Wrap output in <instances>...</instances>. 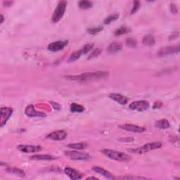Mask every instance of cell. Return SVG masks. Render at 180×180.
Instances as JSON below:
<instances>
[{"label": "cell", "mask_w": 180, "mask_h": 180, "mask_svg": "<svg viewBox=\"0 0 180 180\" xmlns=\"http://www.w3.org/2000/svg\"><path fill=\"white\" fill-rule=\"evenodd\" d=\"M109 97L111 98L112 100L121 104V105H125V104L128 102V97H126L125 96L120 94H118V93H111V94H109Z\"/></svg>", "instance_id": "cell-15"}, {"label": "cell", "mask_w": 180, "mask_h": 180, "mask_svg": "<svg viewBox=\"0 0 180 180\" xmlns=\"http://www.w3.org/2000/svg\"><path fill=\"white\" fill-rule=\"evenodd\" d=\"M118 179H146L144 177H118Z\"/></svg>", "instance_id": "cell-33"}, {"label": "cell", "mask_w": 180, "mask_h": 180, "mask_svg": "<svg viewBox=\"0 0 180 180\" xmlns=\"http://www.w3.org/2000/svg\"><path fill=\"white\" fill-rule=\"evenodd\" d=\"M103 30L102 26H97V27H92L89 28L87 29V32L91 34V35H96L98 32H100L101 31Z\"/></svg>", "instance_id": "cell-28"}, {"label": "cell", "mask_w": 180, "mask_h": 180, "mask_svg": "<svg viewBox=\"0 0 180 180\" xmlns=\"http://www.w3.org/2000/svg\"><path fill=\"white\" fill-rule=\"evenodd\" d=\"M101 153L103 155L108 158L115 160V161H119V162H128L131 160V157L129 155L126 154L122 152L111 150V149H103L101 151Z\"/></svg>", "instance_id": "cell-2"}, {"label": "cell", "mask_w": 180, "mask_h": 180, "mask_svg": "<svg viewBox=\"0 0 180 180\" xmlns=\"http://www.w3.org/2000/svg\"><path fill=\"white\" fill-rule=\"evenodd\" d=\"M68 2L66 1H61L58 2L57 7L55 8L54 12L52 15V22L56 23L61 19L63 18V16L65 13V11L66 9V6Z\"/></svg>", "instance_id": "cell-4"}, {"label": "cell", "mask_w": 180, "mask_h": 180, "mask_svg": "<svg viewBox=\"0 0 180 180\" xmlns=\"http://www.w3.org/2000/svg\"><path fill=\"white\" fill-rule=\"evenodd\" d=\"M179 51V47L178 45L176 47H168L162 48L161 49L159 50L158 55L159 56H168L171 54H174V53H178Z\"/></svg>", "instance_id": "cell-13"}, {"label": "cell", "mask_w": 180, "mask_h": 180, "mask_svg": "<svg viewBox=\"0 0 180 180\" xmlns=\"http://www.w3.org/2000/svg\"><path fill=\"white\" fill-rule=\"evenodd\" d=\"M126 44L129 47L134 48L137 47V42L133 38H128L126 40Z\"/></svg>", "instance_id": "cell-30"}, {"label": "cell", "mask_w": 180, "mask_h": 180, "mask_svg": "<svg viewBox=\"0 0 180 180\" xmlns=\"http://www.w3.org/2000/svg\"><path fill=\"white\" fill-rule=\"evenodd\" d=\"M68 44V41L67 40L53 42L52 43L48 45L47 49L48 50L51 51V52H59V51L63 49L64 48L67 46Z\"/></svg>", "instance_id": "cell-10"}, {"label": "cell", "mask_w": 180, "mask_h": 180, "mask_svg": "<svg viewBox=\"0 0 180 180\" xmlns=\"http://www.w3.org/2000/svg\"><path fill=\"white\" fill-rule=\"evenodd\" d=\"M7 171L8 172L11 174H13L15 175H18L20 177H24L25 175V173L24 171H22L21 169L16 168H8L7 169Z\"/></svg>", "instance_id": "cell-23"}, {"label": "cell", "mask_w": 180, "mask_h": 180, "mask_svg": "<svg viewBox=\"0 0 180 180\" xmlns=\"http://www.w3.org/2000/svg\"><path fill=\"white\" fill-rule=\"evenodd\" d=\"M30 159L35 160H54L56 158L50 155H34L30 157Z\"/></svg>", "instance_id": "cell-19"}, {"label": "cell", "mask_w": 180, "mask_h": 180, "mask_svg": "<svg viewBox=\"0 0 180 180\" xmlns=\"http://www.w3.org/2000/svg\"><path fill=\"white\" fill-rule=\"evenodd\" d=\"M161 146H162V143L159 142L148 143H146V144L140 146V147L139 148L129 149V151H130L131 153H133L143 154V153H148V152L151 151H153V150H156V149L161 148Z\"/></svg>", "instance_id": "cell-3"}, {"label": "cell", "mask_w": 180, "mask_h": 180, "mask_svg": "<svg viewBox=\"0 0 180 180\" xmlns=\"http://www.w3.org/2000/svg\"><path fill=\"white\" fill-rule=\"evenodd\" d=\"M25 113L28 117L30 118H36V117L44 118L47 116L46 113H44V112L36 111L35 107L32 105H30L27 107L25 111Z\"/></svg>", "instance_id": "cell-12"}, {"label": "cell", "mask_w": 180, "mask_h": 180, "mask_svg": "<svg viewBox=\"0 0 180 180\" xmlns=\"http://www.w3.org/2000/svg\"><path fill=\"white\" fill-rule=\"evenodd\" d=\"M131 32V29L127 26H121L114 32V35L115 36H120L122 35H125Z\"/></svg>", "instance_id": "cell-22"}, {"label": "cell", "mask_w": 180, "mask_h": 180, "mask_svg": "<svg viewBox=\"0 0 180 180\" xmlns=\"http://www.w3.org/2000/svg\"><path fill=\"white\" fill-rule=\"evenodd\" d=\"M162 106V103L159 102V101H157V102L155 103V104L153 105V108L156 109V108H159L161 107Z\"/></svg>", "instance_id": "cell-35"}, {"label": "cell", "mask_w": 180, "mask_h": 180, "mask_svg": "<svg viewBox=\"0 0 180 180\" xmlns=\"http://www.w3.org/2000/svg\"><path fill=\"white\" fill-rule=\"evenodd\" d=\"M101 53V49H96L95 50L93 51V52H92L91 53H90V55H89V56L88 57V59L97 57V56H98V55H99Z\"/></svg>", "instance_id": "cell-32"}, {"label": "cell", "mask_w": 180, "mask_h": 180, "mask_svg": "<svg viewBox=\"0 0 180 180\" xmlns=\"http://www.w3.org/2000/svg\"><path fill=\"white\" fill-rule=\"evenodd\" d=\"M68 136L67 132L65 130H58L51 132L47 135V138L53 141H62L64 140Z\"/></svg>", "instance_id": "cell-11"}, {"label": "cell", "mask_w": 180, "mask_h": 180, "mask_svg": "<svg viewBox=\"0 0 180 180\" xmlns=\"http://www.w3.org/2000/svg\"><path fill=\"white\" fill-rule=\"evenodd\" d=\"M51 103H52V105L53 106V108H54V109H56V110H59V109H60V106H59L58 103H56L54 102H51Z\"/></svg>", "instance_id": "cell-36"}, {"label": "cell", "mask_w": 180, "mask_h": 180, "mask_svg": "<svg viewBox=\"0 0 180 180\" xmlns=\"http://www.w3.org/2000/svg\"><path fill=\"white\" fill-rule=\"evenodd\" d=\"M65 155L69 158L74 160H87L90 158L89 154L75 151H65Z\"/></svg>", "instance_id": "cell-7"}, {"label": "cell", "mask_w": 180, "mask_h": 180, "mask_svg": "<svg viewBox=\"0 0 180 180\" xmlns=\"http://www.w3.org/2000/svg\"><path fill=\"white\" fill-rule=\"evenodd\" d=\"M108 76V72L105 71H97V72H85L82 74L78 75H70L67 76L66 78L69 80L80 82H89V81H95L101 79H104Z\"/></svg>", "instance_id": "cell-1"}, {"label": "cell", "mask_w": 180, "mask_h": 180, "mask_svg": "<svg viewBox=\"0 0 180 180\" xmlns=\"http://www.w3.org/2000/svg\"><path fill=\"white\" fill-rule=\"evenodd\" d=\"M70 111L72 112H82L84 111V108L80 104L73 103L70 105Z\"/></svg>", "instance_id": "cell-24"}, {"label": "cell", "mask_w": 180, "mask_h": 180, "mask_svg": "<svg viewBox=\"0 0 180 180\" xmlns=\"http://www.w3.org/2000/svg\"><path fill=\"white\" fill-rule=\"evenodd\" d=\"M119 16H120L119 13H117L111 14V15L108 16V17H107V18H105V20H104V21H103V23L105 25H108V24L111 23L112 22L115 21L116 20L119 18Z\"/></svg>", "instance_id": "cell-25"}, {"label": "cell", "mask_w": 180, "mask_h": 180, "mask_svg": "<svg viewBox=\"0 0 180 180\" xmlns=\"http://www.w3.org/2000/svg\"><path fill=\"white\" fill-rule=\"evenodd\" d=\"M155 125H156L157 128L160 129H167L170 128V126L169 121L166 119H162L157 121L156 124H155Z\"/></svg>", "instance_id": "cell-20"}, {"label": "cell", "mask_w": 180, "mask_h": 180, "mask_svg": "<svg viewBox=\"0 0 180 180\" xmlns=\"http://www.w3.org/2000/svg\"><path fill=\"white\" fill-rule=\"evenodd\" d=\"M92 170L95 172L96 173H98L101 174V175L103 176L104 177H106L107 179H113L112 174L111 172H109L108 171L106 170L105 169H103V168L98 167V166H94V167L92 168Z\"/></svg>", "instance_id": "cell-16"}, {"label": "cell", "mask_w": 180, "mask_h": 180, "mask_svg": "<svg viewBox=\"0 0 180 180\" xmlns=\"http://www.w3.org/2000/svg\"><path fill=\"white\" fill-rule=\"evenodd\" d=\"M82 55V51L78 50L76 51V52H73L71 55L70 56V61L71 62H74L75 61H77L78 58H80V56Z\"/></svg>", "instance_id": "cell-27"}, {"label": "cell", "mask_w": 180, "mask_h": 180, "mask_svg": "<svg viewBox=\"0 0 180 180\" xmlns=\"http://www.w3.org/2000/svg\"><path fill=\"white\" fill-rule=\"evenodd\" d=\"M0 18H1V21H0V22H1V23H2V22H4V16H3L2 14H1V15H0Z\"/></svg>", "instance_id": "cell-38"}, {"label": "cell", "mask_w": 180, "mask_h": 180, "mask_svg": "<svg viewBox=\"0 0 180 180\" xmlns=\"http://www.w3.org/2000/svg\"><path fill=\"white\" fill-rule=\"evenodd\" d=\"M64 172L71 179H80L82 178V174L72 168L66 167L64 169Z\"/></svg>", "instance_id": "cell-14"}, {"label": "cell", "mask_w": 180, "mask_h": 180, "mask_svg": "<svg viewBox=\"0 0 180 180\" xmlns=\"http://www.w3.org/2000/svg\"><path fill=\"white\" fill-rule=\"evenodd\" d=\"M13 110L11 107H2L0 110V125L4 127L13 113Z\"/></svg>", "instance_id": "cell-6"}, {"label": "cell", "mask_w": 180, "mask_h": 180, "mask_svg": "<svg viewBox=\"0 0 180 180\" xmlns=\"http://www.w3.org/2000/svg\"><path fill=\"white\" fill-rule=\"evenodd\" d=\"M150 104L147 101L142 100V101H137L129 104V108L132 111H136L138 112H143L148 110Z\"/></svg>", "instance_id": "cell-5"}, {"label": "cell", "mask_w": 180, "mask_h": 180, "mask_svg": "<svg viewBox=\"0 0 180 180\" xmlns=\"http://www.w3.org/2000/svg\"><path fill=\"white\" fill-rule=\"evenodd\" d=\"M170 11H171V12L174 14L177 13V12H178V9H177V6L174 4H171Z\"/></svg>", "instance_id": "cell-34"}, {"label": "cell", "mask_w": 180, "mask_h": 180, "mask_svg": "<svg viewBox=\"0 0 180 180\" xmlns=\"http://www.w3.org/2000/svg\"><path fill=\"white\" fill-rule=\"evenodd\" d=\"M139 8H140V2L139 1L134 2L133 7H132L131 11V14H134L138 10H139Z\"/></svg>", "instance_id": "cell-31"}, {"label": "cell", "mask_w": 180, "mask_h": 180, "mask_svg": "<svg viewBox=\"0 0 180 180\" xmlns=\"http://www.w3.org/2000/svg\"><path fill=\"white\" fill-rule=\"evenodd\" d=\"M93 47H94V44L92 43L87 44L84 45L82 49H81L82 53V54H87V53H89L90 51L93 49Z\"/></svg>", "instance_id": "cell-29"}, {"label": "cell", "mask_w": 180, "mask_h": 180, "mask_svg": "<svg viewBox=\"0 0 180 180\" xmlns=\"http://www.w3.org/2000/svg\"><path fill=\"white\" fill-rule=\"evenodd\" d=\"M67 146L70 148L75 149V150H83V149L87 148V143L85 142L69 143V144L67 145Z\"/></svg>", "instance_id": "cell-21"}, {"label": "cell", "mask_w": 180, "mask_h": 180, "mask_svg": "<svg viewBox=\"0 0 180 180\" xmlns=\"http://www.w3.org/2000/svg\"><path fill=\"white\" fill-rule=\"evenodd\" d=\"M78 6L79 7L82 9H89V8H92L93 6V3L92 2L90 1H85V0H82V1L79 2L78 3Z\"/></svg>", "instance_id": "cell-26"}, {"label": "cell", "mask_w": 180, "mask_h": 180, "mask_svg": "<svg viewBox=\"0 0 180 180\" xmlns=\"http://www.w3.org/2000/svg\"><path fill=\"white\" fill-rule=\"evenodd\" d=\"M118 128L121 129H122V130L135 132V133H143V132H146V129L145 128L132 125V124H123L122 125L118 126Z\"/></svg>", "instance_id": "cell-9"}, {"label": "cell", "mask_w": 180, "mask_h": 180, "mask_svg": "<svg viewBox=\"0 0 180 180\" xmlns=\"http://www.w3.org/2000/svg\"><path fill=\"white\" fill-rule=\"evenodd\" d=\"M13 4V2H9V1H6V2H3V4L4 5V7H10V6L12 5Z\"/></svg>", "instance_id": "cell-37"}, {"label": "cell", "mask_w": 180, "mask_h": 180, "mask_svg": "<svg viewBox=\"0 0 180 180\" xmlns=\"http://www.w3.org/2000/svg\"><path fill=\"white\" fill-rule=\"evenodd\" d=\"M142 42L143 44L146 45V46L151 47L156 43V39H155L153 35H151V34H148V35H146L143 37Z\"/></svg>", "instance_id": "cell-18"}, {"label": "cell", "mask_w": 180, "mask_h": 180, "mask_svg": "<svg viewBox=\"0 0 180 180\" xmlns=\"http://www.w3.org/2000/svg\"><path fill=\"white\" fill-rule=\"evenodd\" d=\"M122 44L119 42H112V43H111L109 44V46L107 48L106 50L108 53H115L122 49Z\"/></svg>", "instance_id": "cell-17"}, {"label": "cell", "mask_w": 180, "mask_h": 180, "mask_svg": "<svg viewBox=\"0 0 180 180\" xmlns=\"http://www.w3.org/2000/svg\"><path fill=\"white\" fill-rule=\"evenodd\" d=\"M87 179H98V178H96V177H90L87 178Z\"/></svg>", "instance_id": "cell-39"}, {"label": "cell", "mask_w": 180, "mask_h": 180, "mask_svg": "<svg viewBox=\"0 0 180 180\" xmlns=\"http://www.w3.org/2000/svg\"><path fill=\"white\" fill-rule=\"evenodd\" d=\"M17 148L19 151L24 153H33L42 151V146H34V145H25L21 144L17 146Z\"/></svg>", "instance_id": "cell-8"}]
</instances>
